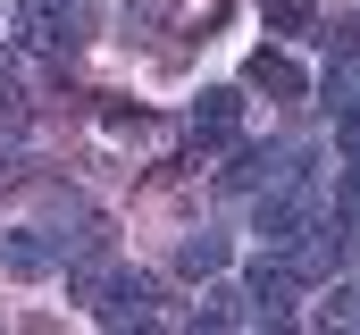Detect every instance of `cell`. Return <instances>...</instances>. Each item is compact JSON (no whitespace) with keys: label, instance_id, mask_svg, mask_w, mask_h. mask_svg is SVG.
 <instances>
[{"label":"cell","instance_id":"16","mask_svg":"<svg viewBox=\"0 0 360 335\" xmlns=\"http://www.w3.org/2000/svg\"><path fill=\"white\" fill-rule=\"evenodd\" d=\"M0 109H25V84H17V59L0 51Z\"/></svg>","mask_w":360,"mask_h":335},{"label":"cell","instance_id":"12","mask_svg":"<svg viewBox=\"0 0 360 335\" xmlns=\"http://www.w3.org/2000/svg\"><path fill=\"white\" fill-rule=\"evenodd\" d=\"M310 34H319L327 51H360V8H352V17H327V25H310Z\"/></svg>","mask_w":360,"mask_h":335},{"label":"cell","instance_id":"6","mask_svg":"<svg viewBox=\"0 0 360 335\" xmlns=\"http://www.w3.org/2000/svg\"><path fill=\"white\" fill-rule=\"evenodd\" d=\"M235 126H243V92H235V84H218V92L193 101V143L218 151V143H235Z\"/></svg>","mask_w":360,"mask_h":335},{"label":"cell","instance_id":"8","mask_svg":"<svg viewBox=\"0 0 360 335\" xmlns=\"http://www.w3.org/2000/svg\"><path fill=\"white\" fill-rule=\"evenodd\" d=\"M193 327H252V293L243 285H210L201 310H193Z\"/></svg>","mask_w":360,"mask_h":335},{"label":"cell","instance_id":"4","mask_svg":"<svg viewBox=\"0 0 360 335\" xmlns=\"http://www.w3.org/2000/svg\"><path fill=\"white\" fill-rule=\"evenodd\" d=\"M51 268H59V244H51L42 227H8V235H0V277L34 285V277H51Z\"/></svg>","mask_w":360,"mask_h":335},{"label":"cell","instance_id":"7","mask_svg":"<svg viewBox=\"0 0 360 335\" xmlns=\"http://www.w3.org/2000/svg\"><path fill=\"white\" fill-rule=\"evenodd\" d=\"M243 84L269 92V101H302V92H310V76H302L285 51H252V59H243Z\"/></svg>","mask_w":360,"mask_h":335},{"label":"cell","instance_id":"1","mask_svg":"<svg viewBox=\"0 0 360 335\" xmlns=\"http://www.w3.org/2000/svg\"><path fill=\"white\" fill-rule=\"evenodd\" d=\"M17 42H34L51 59L84 51L92 42V0H17Z\"/></svg>","mask_w":360,"mask_h":335},{"label":"cell","instance_id":"2","mask_svg":"<svg viewBox=\"0 0 360 335\" xmlns=\"http://www.w3.org/2000/svg\"><path fill=\"white\" fill-rule=\"evenodd\" d=\"M243 293H252V319L285 327V319H293V302H302V277L285 268V251H260V260H252V277H243Z\"/></svg>","mask_w":360,"mask_h":335},{"label":"cell","instance_id":"11","mask_svg":"<svg viewBox=\"0 0 360 335\" xmlns=\"http://www.w3.org/2000/svg\"><path fill=\"white\" fill-rule=\"evenodd\" d=\"M260 17H269V34H310L319 25V0H260Z\"/></svg>","mask_w":360,"mask_h":335},{"label":"cell","instance_id":"10","mask_svg":"<svg viewBox=\"0 0 360 335\" xmlns=\"http://www.w3.org/2000/svg\"><path fill=\"white\" fill-rule=\"evenodd\" d=\"M319 101H327V109H352V101H360V51H335V59H327Z\"/></svg>","mask_w":360,"mask_h":335},{"label":"cell","instance_id":"15","mask_svg":"<svg viewBox=\"0 0 360 335\" xmlns=\"http://www.w3.org/2000/svg\"><path fill=\"white\" fill-rule=\"evenodd\" d=\"M160 8H168V0H126V42H134V34H151V25H160Z\"/></svg>","mask_w":360,"mask_h":335},{"label":"cell","instance_id":"5","mask_svg":"<svg viewBox=\"0 0 360 335\" xmlns=\"http://www.w3.org/2000/svg\"><path fill=\"white\" fill-rule=\"evenodd\" d=\"M109 277H117V251H109V235H92V244H76V251H68V293H76L84 310L109 293Z\"/></svg>","mask_w":360,"mask_h":335},{"label":"cell","instance_id":"9","mask_svg":"<svg viewBox=\"0 0 360 335\" xmlns=\"http://www.w3.org/2000/svg\"><path fill=\"white\" fill-rule=\"evenodd\" d=\"M226 260H235V244H226V235H210V227H201V235H184V244H176V268H184V277H218Z\"/></svg>","mask_w":360,"mask_h":335},{"label":"cell","instance_id":"14","mask_svg":"<svg viewBox=\"0 0 360 335\" xmlns=\"http://www.w3.org/2000/svg\"><path fill=\"white\" fill-rule=\"evenodd\" d=\"M335 151L360 160V101H352V109H335Z\"/></svg>","mask_w":360,"mask_h":335},{"label":"cell","instance_id":"13","mask_svg":"<svg viewBox=\"0 0 360 335\" xmlns=\"http://www.w3.org/2000/svg\"><path fill=\"white\" fill-rule=\"evenodd\" d=\"M335 327H360V277H335V302H327Z\"/></svg>","mask_w":360,"mask_h":335},{"label":"cell","instance_id":"3","mask_svg":"<svg viewBox=\"0 0 360 335\" xmlns=\"http://www.w3.org/2000/svg\"><path fill=\"white\" fill-rule=\"evenodd\" d=\"M92 319H101V327H151V319H160V285H151L143 268H117L109 293L92 302Z\"/></svg>","mask_w":360,"mask_h":335}]
</instances>
